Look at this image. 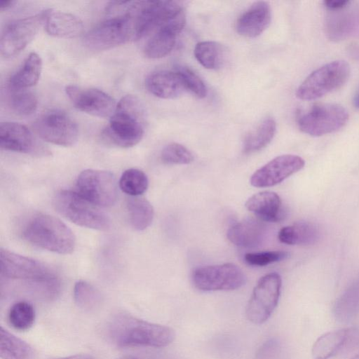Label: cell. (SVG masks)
Masks as SVG:
<instances>
[{
	"label": "cell",
	"instance_id": "obj_23",
	"mask_svg": "<svg viewBox=\"0 0 359 359\" xmlns=\"http://www.w3.org/2000/svg\"><path fill=\"white\" fill-rule=\"evenodd\" d=\"M278 240L287 245H311L320 238V231L314 224L298 222L283 227L278 234Z\"/></svg>",
	"mask_w": 359,
	"mask_h": 359
},
{
	"label": "cell",
	"instance_id": "obj_32",
	"mask_svg": "<svg viewBox=\"0 0 359 359\" xmlns=\"http://www.w3.org/2000/svg\"><path fill=\"white\" fill-rule=\"evenodd\" d=\"M74 299L78 307L87 311L98 308L102 302V296L98 290L84 280L76 283Z\"/></svg>",
	"mask_w": 359,
	"mask_h": 359
},
{
	"label": "cell",
	"instance_id": "obj_15",
	"mask_svg": "<svg viewBox=\"0 0 359 359\" xmlns=\"http://www.w3.org/2000/svg\"><path fill=\"white\" fill-rule=\"evenodd\" d=\"M304 165V160L299 156H278L257 170L251 176L250 184L255 187L276 185L302 170Z\"/></svg>",
	"mask_w": 359,
	"mask_h": 359
},
{
	"label": "cell",
	"instance_id": "obj_11",
	"mask_svg": "<svg viewBox=\"0 0 359 359\" xmlns=\"http://www.w3.org/2000/svg\"><path fill=\"white\" fill-rule=\"evenodd\" d=\"M192 282L201 291L233 290L243 286L246 276L232 263L198 267L192 273Z\"/></svg>",
	"mask_w": 359,
	"mask_h": 359
},
{
	"label": "cell",
	"instance_id": "obj_4",
	"mask_svg": "<svg viewBox=\"0 0 359 359\" xmlns=\"http://www.w3.org/2000/svg\"><path fill=\"white\" fill-rule=\"evenodd\" d=\"M22 236L34 246L58 254L72 253L76 245L72 230L58 218L46 214L30 218L23 228Z\"/></svg>",
	"mask_w": 359,
	"mask_h": 359
},
{
	"label": "cell",
	"instance_id": "obj_35",
	"mask_svg": "<svg viewBox=\"0 0 359 359\" xmlns=\"http://www.w3.org/2000/svg\"><path fill=\"white\" fill-rule=\"evenodd\" d=\"M149 186L147 175L142 170L136 168H130L123 172L119 187L126 194L137 196L144 193Z\"/></svg>",
	"mask_w": 359,
	"mask_h": 359
},
{
	"label": "cell",
	"instance_id": "obj_9",
	"mask_svg": "<svg viewBox=\"0 0 359 359\" xmlns=\"http://www.w3.org/2000/svg\"><path fill=\"white\" fill-rule=\"evenodd\" d=\"M281 285V277L277 273H268L259 280L246 306L248 320L259 325L269 318L278 304Z\"/></svg>",
	"mask_w": 359,
	"mask_h": 359
},
{
	"label": "cell",
	"instance_id": "obj_12",
	"mask_svg": "<svg viewBox=\"0 0 359 359\" xmlns=\"http://www.w3.org/2000/svg\"><path fill=\"white\" fill-rule=\"evenodd\" d=\"M47 10L34 15L11 22L4 29L0 41L1 54L11 57L22 50L44 24Z\"/></svg>",
	"mask_w": 359,
	"mask_h": 359
},
{
	"label": "cell",
	"instance_id": "obj_33",
	"mask_svg": "<svg viewBox=\"0 0 359 359\" xmlns=\"http://www.w3.org/2000/svg\"><path fill=\"white\" fill-rule=\"evenodd\" d=\"M194 52L198 62L206 69H216L222 62V48L215 41H201L196 45Z\"/></svg>",
	"mask_w": 359,
	"mask_h": 359
},
{
	"label": "cell",
	"instance_id": "obj_7",
	"mask_svg": "<svg viewBox=\"0 0 359 359\" xmlns=\"http://www.w3.org/2000/svg\"><path fill=\"white\" fill-rule=\"evenodd\" d=\"M350 66L344 60H334L311 72L301 83L296 96L302 100H316L340 88L348 79Z\"/></svg>",
	"mask_w": 359,
	"mask_h": 359
},
{
	"label": "cell",
	"instance_id": "obj_39",
	"mask_svg": "<svg viewBox=\"0 0 359 359\" xmlns=\"http://www.w3.org/2000/svg\"><path fill=\"white\" fill-rule=\"evenodd\" d=\"M350 4L347 0H326L323 1L324 6L329 11H337L344 9Z\"/></svg>",
	"mask_w": 359,
	"mask_h": 359
},
{
	"label": "cell",
	"instance_id": "obj_28",
	"mask_svg": "<svg viewBox=\"0 0 359 359\" xmlns=\"http://www.w3.org/2000/svg\"><path fill=\"white\" fill-rule=\"evenodd\" d=\"M276 131V123L272 118L264 119L255 129L250 132L243 141L245 154L258 151L266 147L273 140Z\"/></svg>",
	"mask_w": 359,
	"mask_h": 359
},
{
	"label": "cell",
	"instance_id": "obj_14",
	"mask_svg": "<svg viewBox=\"0 0 359 359\" xmlns=\"http://www.w3.org/2000/svg\"><path fill=\"white\" fill-rule=\"evenodd\" d=\"M65 92L75 108L88 114L107 118L111 117L116 110L115 100L101 90L68 85Z\"/></svg>",
	"mask_w": 359,
	"mask_h": 359
},
{
	"label": "cell",
	"instance_id": "obj_1",
	"mask_svg": "<svg viewBox=\"0 0 359 359\" xmlns=\"http://www.w3.org/2000/svg\"><path fill=\"white\" fill-rule=\"evenodd\" d=\"M0 268L1 278L22 283L28 292L41 298L53 299L60 292L57 274L39 261L1 248Z\"/></svg>",
	"mask_w": 359,
	"mask_h": 359
},
{
	"label": "cell",
	"instance_id": "obj_29",
	"mask_svg": "<svg viewBox=\"0 0 359 359\" xmlns=\"http://www.w3.org/2000/svg\"><path fill=\"white\" fill-rule=\"evenodd\" d=\"M128 217L131 226L142 231L150 226L154 218V208L145 198L133 196L126 203Z\"/></svg>",
	"mask_w": 359,
	"mask_h": 359
},
{
	"label": "cell",
	"instance_id": "obj_13",
	"mask_svg": "<svg viewBox=\"0 0 359 359\" xmlns=\"http://www.w3.org/2000/svg\"><path fill=\"white\" fill-rule=\"evenodd\" d=\"M34 128L41 139L60 146H72L79 137L76 123L66 113L59 110L42 114L35 122Z\"/></svg>",
	"mask_w": 359,
	"mask_h": 359
},
{
	"label": "cell",
	"instance_id": "obj_2",
	"mask_svg": "<svg viewBox=\"0 0 359 359\" xmlns=\"http://www.w3.org/2000/svg\"><path fill=\"white\" fill-rule=\"evenodd\" d=\"M107 334L110 340L120 347H164L175 337L170 327L150 323L129 313L114 315L107 325Z\"/></svg>",
	"mask_w": 359,
	"mask_h": 359
},
{
	"label": "cell",
	"instance_id": "obj_40",
	"mask_svg": "<svg viewBox=\"0 0 359 359\" xmlns=\"http://www.w3.org/2000/svg\"><path fill=\"white\" fill-rule=\"evenodd\" d=\"M16 1L13 0L9 1H1L0 2V11H6L11 7H13L15 4Z\"/></svg>",
	"mask_w": 359,
	"mask_h": 359
},
{
	"label": "cell",
	"instance_id": "obj_37",
	"mask_svg": "<svg viewBox=\"0 0 359 359\" xmlns=\"http://www.w3.org/2000/svg\"><path fill=\"white\" fill-rule=\"evenodd\" d=\"M176 72L181 76L187 90L198 98L206 96L208 90L205 84L193 70L187 67L178 66Z\"/></svg>",
	"mask_w": 359,
	"mask_h": 359
},
{
	"label": "cell",
	"instance_id": "obj_17",
	"mask_svg": "<svg viewBox=\"0 0 359 359\" xmlns=\"http://www.w3.org/2000/svg\"><path fill=\"white\" fill-rule=\"evenodd\" d=\"M267 231L264 221L259 218H246L232 225L228 229L226 236L237 246L252 248L264 242Z\"/></svg>",
	"mask_w": 359,
	"mask_h": 359
},
{
	"label": "cell",
	"instance_id": "obj_31",
	"mask_svg": "<svg viewBox=\"0 0 359 359\" xmlns=\"http://www.w3.org/2000/svg\"><path fill=\"white\" fill-rule=\"evenodd\" d=\"M35 310L32 304L26 301L14 303L10 308L8 319L13 328L20 331L30 329L34 323Z\"/></svg>",
	"mask_w": 359,
	"mask_h": 359
},
{
	"label": "cell",
	"instance_id": "obj_25",
	"mask_svg": "<svg viewBox=\"0 0 359 359\" xmlns=\"http://www.w3.org/2000/svg\"><path fill=\"white\" fill-rule=\"evenodd\" d=\"M348 328L327 332L314 342L311 354L313 359H329L340 350L346 343Z\"/></svg>",
	"mask_w": 359,
	"mask_h": 359
},
{
	"label": "cell",
	"instance_id": "obj_20",
	"mask_svg": "<svg viewBox=\"0 0 359 359\" xmlns=\"http://www.w3.org/2000/svg\"><path fill=\"white\" fill-rule=\"evenodd\" d=\"M43 25L48 34L57 38H74L83 29V22L79 17L59 11L47 10Z\"/></svg>",
	"mask_w": 359,
	"mask_h": 359
},
{
	"label": "cell",
	"instance_id": "obj_27",
	"mask_svg": "<svg viewBox=\"0 0 359 359\" xmlns=\"http://www.w3.org/2000/svg\"><path fill=\"white\" fill-rule=\"evenodd\" d=\"M0 355L2 359H34V351L29 344L1 326Z\"/></svg>",
	"mask_w": 359,
	"mask_h": 359
},
{
	"label": "cell",
	"instance_id": "obj_22",
	"mask_svg": "<svg viewBox=\"0 0 359 359\" xmlns=\"http://www.w3.org/2000/svg\"><path fill=\"white\" fill-rule=\"evenodd\" d=\"M344 9L329 11L325 17V34L332 41H338L346 39L353 33L355 27L354 15Z\"/></svg>",
	"mask_w": 359,
	"mask_h": 359
},
{
	"label": "cell",
	"instance_id": "obj_21",
	"mask_svg": "<svg viewBox=\"0 0 359 359\" xmlns=\"http://www.w3.org/2000/svg\"><path fill=\"white\" fill-rule=\"evenodd\" d=\"M246 208L264 222H278L283 217L282 201L273 191H262L250 197Z\"/></svg>",
	"mask_w": 359,
	"mask_h": 359
},
{
	"label": "cell",
	"instance_id": "obj_41",
	"mask_svg": "<svg viewBox=\"0 0 359 359\" xmlns=\"http://www.w3.org/2000/svg\"><path fill=\"white\" fill-rule=\"evenodd\" d=\"M60 359H95L93 356L89 354L82 353V354H76L70 356H67L65 358H62Z\"/></svg>",
	"mask_w": 359,
	"mask_h": 359
},
{
	"label": "cell",
	"instance_id": "obj_30",
	"mask_svg": "<svg viewBox=\"0 0 359 359\" xmlns=\"http://www.w3.org/2000/svg\"><path fill=\"white\" fill-rule=\"evenodd\" d=\"M172 30L163 27L158 29L146 43L144 53L151 59L161 58L168 55L173 49L176 36Z\"/></svg>",
	"mask_w": 359,
	"mask_h": 359
},
{
	"label": "cell",
	"instance_id": "obj_10",
	"mask_svg": "<svg viewBox=\"0 0 359 359\" xmlns=\"http://www.w3.org/2000/svg\"><path fill=\"white\" fill-rule=\"evenodd\" d=\"M77 191L97 207L113 205L118 197V187L114 175L106 170L88 169L76 180Z\"/></svg>",
	"mask_w": 359,
	"mask_h": 359
},
{
	"label": "cell",
	"instance_id": "obj_8",
	"mask_svg": "<svg viewBox=\"0 0 359 359\" xmlns=\"http://www.w3.org/2000/svg\"><path fill=\"white\" fill-rule=\"evenodd\" d=\"M348 120V113L337 104H317L298 118V126L304 133L321 136L336 132Z\"/></svg>",
	"mask_w": 359,
	"mask_h": 359
},
{
	"label": "cell",
	"instance_id": "obj_3",
	"mask_svg": "<svg viewBox=\"0 0 359 359\" xmlns=\"http://www.w3.org/2000/svg\"><path fill=\"white\" fill-rule=\"evenodd\" d=\"M144 109L140 100L132 95L123 97L103 131L111 143L123 148L137 144L143 137Z\"/></svg>",
	"mask_w": 359,
	"mask_h": 359
},
{
	"label": "cell",
	"instance_id": "obj_16",
	"mask_svg": "<svg viewBox=\"0 0 359 359\" xmlns=\"http://www.w3.org/2000/svg\"><path fill=\"white\" fill-rule=\"evenodd\" d=\"M0 147L2 149L37 156L48 154L32 132L16 122H3L0 125Z\"/></svg>",
	"mask_w": 359,
	"mask_h": 359
},
{
	"label": "cell",
	"instance_id": "obj_36",
	"mask_svg": "<svg viewBox=\"0 0 359 359\" xmlns=\"http://www.w3.org/2000/svg\"><path fill=\"white\" fill-rule=\"evenodd\" d=\"M161 159L169 164H189L194 161L192 153L179 143H170L162 150Z\"/></svg>",
	"mask_w": 359,
	"mask_h": 359
},
{
	"label": "cell",
	"instance_id": "obj_43",
	"mask_svg": "<svg viewBox=\"0 0 359 359\" xmlns=\"http://www.w3.org/2000/svg\"><path fill=\"white\" fill-rule=\"evenodd\" d=\"M353 103L356 107L359 108V90L354 97Z\"/></svg>",
	"mask_w": 359,
	"mask_h": 359
},
{
	"label": "cell",
	"instance_id": "obj_38",
	"mask_svg": "<svg viewBox=\"0 0 359 359\" xmlns=\"http://www.w3.org/2000/svg\"><path fill=\"white\" fill-rule=\"evenodd\" d=\"M287 257L288 253L285 251H266L247 253L244 259L249 265L264 266L283 260Z\"/></svg>",
	"mask_w": 359,
	"mask_h": 359
},
{
	"label": "cell",
	"instance_id": "obj_42",
	"mask_svg": "<svg viewBox=\"0 0 359 359\" xmlns=\"http://www.w3.org/2000/svg\"><path fill=\"white\" fill-rule=\"evenodd\" d=\"M349 51L351 55L357 59L359 60V45L358 44H352L349 48Z\"/></svg>",
	"mask_w": 359,
	"mask_h": 359
},
{
	"label": "cell",
	"instance_id": "obj_24",
	"mask_svg": "<svg viewBox=\"0 0 359 359\" xmlns=\"http://www.w3.org/2000/svg\"><path fill=\"white\" fill-rule=\"evenodd\" d=\"M42 70V60L35 52L29 53L22 67L10 79V86L16 89H27L36 85Z\"/></svg>",
	"mask_w": 359,
	"mask_h": 359
},
{
	"label": "cell",
	"instance_id": "obj_6",
	"mask_svg": "<svg viewBox=\"0 0 359 359\" xmlns=\"http://www.w3.org/2000/svg\"><path fill=\"white\" fill-rule=\"evenodd\" d=\"M55 210L72 222L99 231L110 228L109 217L76 191L61 190L53 198Z\"/></svg>",
	"mask_w": 359,
	"mask_h": 359
},
{
	"label": "cell",
	"instance_id": "obj_18",
	"mask_svg": "<svg viewBox=\"0 0 359 359\" xmlns=\"http://www.w3.org/2000/svg\"><path fill=\"white\" fill-rule=\"evenodd\" d=\"M271 19V12L269 3L257 1L239 17L236 29L241 36L255 38L269 27Z\"/></svg>",
	"mask_w": 359,
	"mask_h": 359
},
{
	"label": "cell",
	"instance_id": "obj_45",
	"mask_svg": "<svg viewBox=\"0 0 359 359\" xmlns=\"http://www.w3.org/2000/svg\"><path fill=\"white\" fill-rule=\"evenodd\" d=\"M351 359H359V351Z\"/></svg>",
	"mask_w": 359,
	"mask_h": 359
},
{
	"label": "cell",
	"instance_id": "obj_19",
	"mask_svg": "<svg viewBox=\"0 0 359 359\" xmlns=\"http://www.w3.org/2000/svg\"><path fill=\"white\" fill-rule=\"evenodd\" d=\"M145 83L152 95L162 99L177 98L187 90L176 71L160 70L152 72L147 77Z\"/></svg>",
	"mask_w": 359,
	"mask_h": 359
},
{
	"label": "cell",
	"instance_id": "obj_44",
	"mask_svg": "<svg viewBox=\"0 0 359 359\" xmlns=\"http://www.w3.org/2000/svg\"><path fill=\"white\" fill-rule=\"evenodd\" d=\"M119 359H137V358L132 357V356H123Z\"/></svg>",
	"mask_w": 359,
	"mask_h": 359
},
{
	"label": "cell",
	"instance_id": "obj_26",
	"mask_svg": "<svg viewBox=\"0 0 359 359\" xmlns=\"http://www.w3.org/2000/svg\"><path fill=\"white\" fill-rule=\"evenodd\" d=\"M333 313L335 318L342 323L351 320L359 313V278L337 299Z\"/></svg>",
	"mask_w": 359,
	"mask_h": 359
},
{
	"label": "cell",
	"instance_id": "obj_34",
	"mask_svg": "<svg viewBox=\"0 0 359 359\" xmlns=\"http://www.w3.org/2000/svg\"><path fill=\"white\" fill-rule=\"evenodd\" d=\"M8 95L9 105L18 115L29 116L36 111L38 101L33 92L11 87Z\"/></svg>",
	"mask_w": 359,
	"mask_h": 359
},
{
	"label": "cell",
	"instance_id": "obj_5",
	"mask_svg": "<svg viewBox=\"0 0 359 359\" xmlns=\"http://www.w3.org/2000/svg\"><path fill=\"white\" fill-rule=\"evenodd\" d=\"M133 1H126L123 13L111 17L89 30L83 38L84 45L93 50H104L136 40Z\"/></svg>",
	"mask_w": 359,
	"mask_h": 359
}]
</instances>
